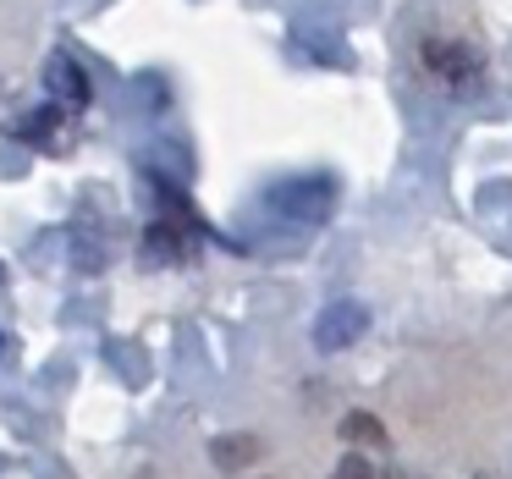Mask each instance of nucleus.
<instances>
[{"instance_id": "f257e3e1", "label": "nucleus", "mask_w": 512, "mask_h": 479, "mask_svg": "<svg viewBox=\"0 0 512 479\" xmlns=\"http://www.w3.org/2000/svg\"><path fill=\"white\" fill-rule=\"evenodd\" d=\"M424 67L441 89L452 94H479L485 89V56L463 39H424Z\"/></svg>"}, {"instance_id": "f03ea898", "label": "nucleus", "mask_w": 512, "mask_h": 479, "mask_svg": "<svg viewBox=\"0 0 512 479\" xmlns=\"http://www.w3.org/2000/svg\"><path fill=\"white\" fill-rule=\"evenodd\" d=\"M364 331H369V309L353 298H342L314 320V347H320V353H342V347H353Z\"/></svg>"}, {"instance_id": "7ed1b4c3", "label": "nucleus", "mask_w": 512, "mask_h": 479, "mask_svg": "<svg viewBox=\"0 0 512 479\" xmlns=\"http://www.w3.org/2000/svg\"><path fill=\"white\" fill-rule=\"evenodd\" d=\"M276 204L292 221H325L331 204H336V188H331V177H298V182H287V188H276Z\"/></svg>"}, {"instance_id": "20e7f679", "label": "nucleus", "mask_w": 512, "mask_h": 479, "mask_svg": "<svg viewBox=\"0 0 512 479\" xmlns=\"http://www.w3.org/2000/svg\"><path fill=\"white\" fill-rule=\"evenodd\" d=\"M210 457H215L221 474H237V468H254L259 457H265V441H259V435H215Z\"/></svg>"}, {"instance_id": "39448f33", "label": "nucleus", "mask_w": 512, "mask_h": 479, "mask_svg": "<svg viewBox=\"0 0 512 479\" xmlns=\"http://www.w3.org/2000/svg\"><path fill=\"white\" fill-rule=\"evenodd\" d=\"M342 441L358 446V452H380V446H391L386 441V424H380L375 413H347V419H342Z\"/></svg>"}, {"instance_id": "423d86ee", "label": "nucleus", "mask_w": 512, "mask_h": 479, "mask_svg": "<svg viewBox=\"0 0 512 479\" xmlns=\"http://www.w3.org/2000/svg\"><path fill=\"white\" fill-rule=\"evenodd\" d=\"M144 254H155V259H182L188 248H182V232H177V226H155V232L144 237Z\"/></svg>"}, {"instance_id": "0eeeda50", "label": "nucleus", "mask_w": 512, "mask_h": 479, "mask_svg": "<svg viewBox=\"0 0 512 479\" xmlns=\"http://www.w3.org/2000/svg\"><path fill=\"white\" fill-rule=\"evenodd\" d=\"M331 479H375V468H369V457L364 452H347L342 463H336V474Z\"/></svg>"}, {"instance_id": "6e6552de", "label": "nucleus", "mask_w": 512, "mask_h": 479, "mask_svg": "<svg viewBox=\"0 0 512 479\" xmlns=\"http://www.w3.org/2000/svg\"><path fill=\"white\" fill-rule=\"evenodd\" d=\"M0 287H6V265H0Z\"/></svg>"}]
</instances>
